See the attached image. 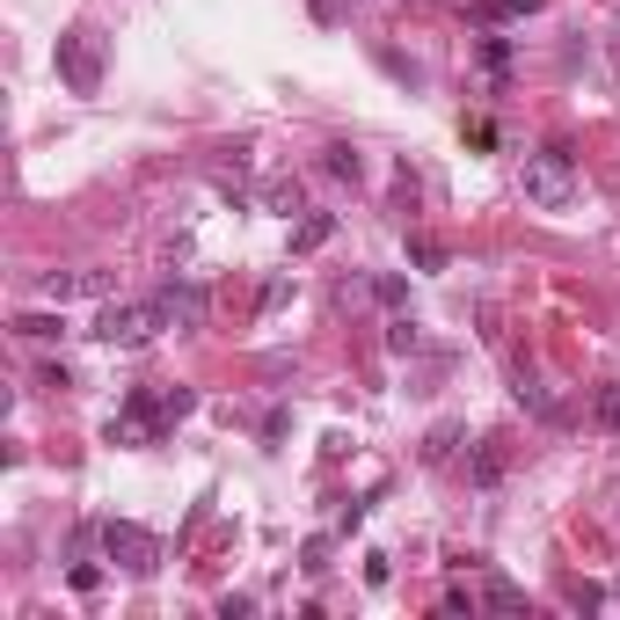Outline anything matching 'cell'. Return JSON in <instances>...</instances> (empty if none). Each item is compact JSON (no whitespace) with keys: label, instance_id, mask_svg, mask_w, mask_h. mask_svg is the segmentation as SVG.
<instances>
[{"label":"cell","instance_id":"18","mask_svg":"<svg viewBox=\"0 0 620 620\" xmlns=\"http://www.w3.org/2000/svg\"><path fill=\"white\" fill-rule=\"evenodd\" d=\"M300 562H307V570L321 576V570H329V540H307V548H300Z\"/></svg>","mask_w":620,"mask_h":620},{"label":"cell","instance_id":"14","mask_svg":"<svg viewBox=\"0 0 620 620\" xmlns=\"http://www.w3.org/2000/svg\"><path fill=\"white\" fill-rule=\"evenodd\" d=\"M263 205H270L278 219H292V212H300V183H270V191H263Z\"/></svg>","mask_w":620,"mask_h":620},{"label":"cell","instance_id":"2","mask_svg":"<svg viewBox=\"0 0 620 620\" xmlns=\"http://www.w3.org/2000/svg\"><path fill=\"white\" fill-rule=\"evenodd\" d=\"M168 329V307L161 300H110V307L96 314V343H110V351H146L154 336Z\"/></svg>","mask_w":620,"mask_h":620},{"label":"cell","instance_id":"6","mask_svg":"<svg viewBox=\"0 0 620 620\" xmlns=\"http://www.w3.org/2000/svg\"><path fill=\"white\" fill-rule=\"evenodd\" d=\"M81 292H110V278H102V270H51L45 278V300H59V307L81 300Z\"/></svg>","mask_w":620,"mask_h":620},{"label":"cell","instance_id":"11","mask_svg":"<svg viewBox=\"0 0 620 620\" xmlns=\"http://www.w3.org/2000/svg\"><path fill=\"white\" fill-rule=\"evenodd\" d=\"M482 606H497V613H525V592H519V584H503V576H489V584H482Z\"/></svg>","mask_w":620,"mask_h":620},{"label":"cell","instance_id":"15","mask_svg":"<svg viewBox=\"0 0 620 620\" xmlns=\"http://www.w3.org/2000/svg\"><path fill=\"white\" fill-rule=\"evenodd\" d=\"M453 446H460V424H438L424 438V460H453Z\"/></svg>","mask_w":620,"mask_h":620},{"label":"cell","instance_id":"12","mask_svg":"<svg viewBox=\"0 0 620 620\" xmlns=\"http://www.w3.org/2000/svg\"><path fill=\"white\" fill-rule=\"evenodd\" d=\"M540 0H482L475 8V23H511V15H533Z\"/></svg>","mask_w":620,"mask_h":620},{"label":"cell","instance_id":"5","mask_svg":"<svg viewBox=\"0 0 620 620\" xmlns=\"http://www.w3.org/2000/svg\"><path fill=\"white\" fill-rule=\"evenodd\" d=\"M102 555H110L124 576H154V570H161V540H154L146 525H124V519L102 525Z\"/></svg>","mask_w":620,"mask_h":620},{"label":"cell","instance_id":"10","mask_svg":"<svg viewBox=\"0 0 620 620\" xmlns=\"http://www.w3.org/2000/svg\"><path fill=\"white\" fill-rule=\"evenodd\" d=\"M321 168H329L336 183H358V175H365V161H358V146H329V154H321Z\"/></svg>","mask_w":620,"mask_h":620},{"label":"cell","instance_id":"4","mask_svg":"<svg viewBox=\"0 0 620 620\" xmlns=\"http://www.w3.org/2000/svg\"><path fill=\"white\" fill-rule=\"evenodd\" d=\"M59 81L73 96H102V37L88 23L59 29Z\"/></svg>","mask_w":620,"mask_h":620},{"label":"cell","instance_id":"16","mask_svg":"<svg viewBox=\"0 0 620 620\" xmlns=\"http://www.w3.org/2000/svg\"><path fill=\"white\" fill-rule=\"evenodd\" d=\"M314 8V23H343V15H351V0H307Z\"/></svg>","mask_w":620,"mask_h":620},{"label":"cell","instance_id":"3","mask_svg":"<svg viewBox=\"0 0 620 620\" xmlns=\"http://www.w3.org/2000/svg\"><path fill=\"white\" fill-rule=\"evenodd\" d=\"M197 409V394L191 387H168V394H132V402H124V416L118 424H110V438H118V446H139V438H154V430L161 424H175V416H191Z\"/></svg>","mask_w":620,"mask_h":620},{"label":"cell","instance_id":"13","mask_svg":"<svg viewBox=\"0 0 620 620\" xmlns=\"http://www.w3.org/2000/svg\"><path fill=\"white\" fill-rule=\"evenodd\" d=\"M519 402L533 409V416H555V394H548V387H540V380H533L525 365H519Z\"/></svg>","mask_w":620,"mask_h":620},{"label":"cell","instance_id":"21","mask_svg":"<svg viewBox=\"0 0 620 620\" xmlns=\"http://www.w3.org/2000/svg\"><path fill=\"white\" fill-rule=\"evenodd\" d=\"M613 598H620V584H613Z\"/></svg>","mask_w":620,"mask_h":620},{"label":"cell","instance_id":"17","mask_svg":"<svg viewBox=\"0 0 620 620\" xmlns=\"http://www.w3.org/2000/svg\"><path fill=\"white\" fill-rule=\"evenodd\" d=\"M409 256L424 263V270H438V263H446V248H438V241H409Z\"/></svg>","mask_w":620,"mask_h":620},{"label":"cell","instance_id":"7","mask_svg":"<svg viewBox=\"0 0 620 620\" xmlns=\"http://www.w3.org/2000/svg\"><path fill=\"white\" fill-rule=\"evenodd\" d=\"M161 307H168V321H175V329H197V321H205V292H197V285H168Z\"/></svg>","mask_w":620,"mask_h":620},{"label":"cell","instance_id":"1","mask_svg":"<svg viewBox=\"0 0 620 620\" xmlns=\"http://www.w3.org/2000/svg\"><path fill=\"white\" fill-rule=\"evenodd\" d=\"M519 191H525V205H533V212H576L584 175H576V161L562 154V146H540V154H525Z\"/></svg>","mask_w":620,"mask_h":620},{"label":"cell","instance_id":"20","mask_svg":"<svg viewBox=\"0 0 620 620\" xmlns=\"http://www.w3.org/2000/svg\"><path fill=\"white\" fill-rule=\"evenodd\" d=\"M598 424H620V387H606V394H598Z\"/></svg>","mask_w":620,"mask_h":620},{"label":"cell","instance_id":"19","mask_svg":"<svg viewBox=\"0 0 620 620\" xmlns=\"http://www.w3.org/2000/svg\"><path fill=\"white\" fill-rule=\"evenodd\" d=\"M482 59H489V66L503 73V66H511V45H503V37H482Z\"/></svg>","mask_w":620,"mask_h":620},{"label":"cell","instance_id":"8","mask_svg":"<svg viewBox=\"0 0 620 620\" xmlns=\"http://www.w3.org/2000/svg\"><path fill=\"white\" fill-rule=\"evenodd\" d=\"M329 234H336V212H307L300 227H292V256H314Z\"/></svg>","mask_w":620,"mask_h":620},{"label":"cell","instance_id":"9","mask_svg":"<svg viewBox=\"0 0 620 620\" xmlns=\"http://www.w3.org/2000/svg\"><path fill=\"white\" fill-rule=\"evenodd\" d=\"M15 336L23 343H59L66 336V314H15Z\"/></svg>","mask_w":620,"mask_h":620}]
</instances>
